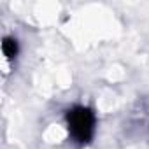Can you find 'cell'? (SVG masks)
I'll use <instances>...</instances> for the list:
<instances>
[{"label":"cell","mask_w":149,"mask_h":149,"mask_svg":"<svg viewBox=\"0 0 149 149\" xmlns=\"http://www.w3.org/2000/svg\"><path fill=\"white\" fill-rule=\"evenodd\" d=\"M70 128H72V132L76 133V135H79V137H86L88 130L91 128V118L88 116V112L83 111V109L77 111L76 114L72 116Z\"/></svg>","instance_id":"1"}]
</instances>
